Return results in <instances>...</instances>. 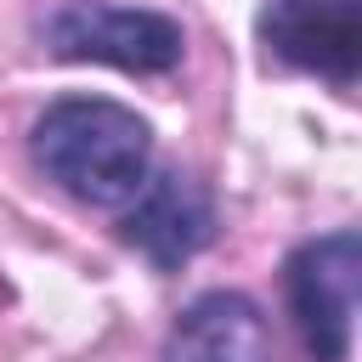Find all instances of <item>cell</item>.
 I'll use <instances>...</instances> for the list:
<instances>
[{"label":"cell","mask_w":362,"mask_h":362,"mask_svg":"<svg viewBox=\"0 0 362 362\" xmlns=\"http://www.w3.org/2000/svg\"><path fill=\"white\" fill-rule=\"evenodd\" d=\"M260 45L283 68L351 90L362 74V0H266Z\"/></svg>","instance_id":"obj_4"},{"label":"cell","mask_w":362,"mask_h":362,"mask_svg":"<svg viewBox=\"0 0 362 362\" xmlns=\"http://www.w3.org/2000/svg\"><path fill=\"white\" fill-rule=\"evenodd\" d=\"M356 266H362V243H356L351 226L300 243V249L288 255V266H283L288 311H294V328H300L311 362H345V356H351Z\"/></svg>","instance_id":"obj_3"},{"label":"cell","mask_w":362,"mask_h":362,"mask_svg":"<svg viewBox=\"0 0 362 362\" xmlns=\"http://www.w3.org/2000/svg\"><path fill=\"white\" fill-rule=\"evenodd\" d=\"M266 356H272V328L260 305L238 288L198 294L164 339V362H266Z\"/></svg>","instance_id":"obj_6"},{"label":"cell","mask_w":362,"mask_h":362,"mask_svg":"<svg viewBox=\"0 0 362 362\" xmlns=\"http://www.w3.org/2000/svg\"><path fill=\"white\" fill-rule=\"evenodd\" d=\"M119 226H124L130 249H141L158 272H175L215 238V198H209V187L198 175L158 170V175H147L136 187Z\"/></svg>","instance_id":"obj_5"},{"label":"cell","mask_w":362,"mask_h":362,"mask_svg":"<svg viewBox=\"0 0 362 362\" xmlns=\"http://www.w3.org/2000/svg\"><path fill=\"white\" fill-rule=\"evenodd\" d=\"M34 164L68 198L113 209L130 204L153 164V130L124 102L107 96H62L34 119Z\"/></svg>","instance_id":"obj_1"},{"label":"cell","mask_w":362,"mask_h":362,"mask_svg":"<svg viewBox=\"0 0 362 362\" xmlns=\"http://www.w3.org/2000/svg\"><path fill=\"white\" fill-rule=\"evenodd\" d=\"M40 34L62 62H107L124 74H170L187 51V34L175 17L136 11V6H90V0L51 11Z\"/></svg>","instance_id":"obj_2"}]
</instances>
